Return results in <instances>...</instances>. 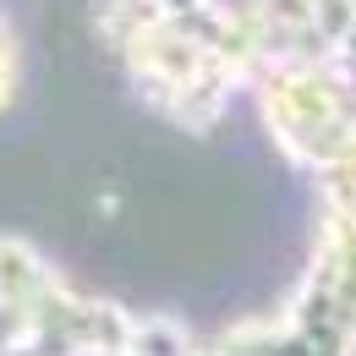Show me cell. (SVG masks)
Returning a JSON list of instances; mask_svg holds the SVG:
<instances>
[{
  "label": "cell",
  "mask_w": 356,
  "mask_h": 356,
  "mask_svg": "<svg viewBox=\"0 0 356 356\" xmlns=\"http://www.w3.org/2000/svg\"><path fill=\"white\" fill-rule=\"evenodd\" d=\"M88 22L104 39V49L121 55L132 88L186 132H203L209 121H220L230 88H241L192 33L159 17L154 0H93Z\"/></svg>",
  "instance_id": "obj_1"
},
{
  "label": "cell",
  "mask_w": 356,
  "mask_h": 356,
  "mask_svg": "<svg viewBox=\"0 0 356 356\" xmlns=\"http://www.w3.org/2000/svg\"><path fill=\"white\" fill-rule=\"evenodd\" d=\"M17 88H22V44H17L11 17L0 11V110L17 99Z\"/></svg>",
  "instance_id": "obj_2"
}]
</instances>
